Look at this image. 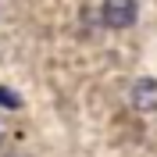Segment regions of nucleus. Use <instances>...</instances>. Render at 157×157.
I'll return each instance as SVG.
<instances>
[{"label": "nucleus", "mask_w": 157, "mask_h": 157, "mask_svg": "<svg viewBox=\"0 0 157 157\" xmlns=\"http://www.w3.org/2000/svg\"><path fill=\"white\" fill-rule=\"evenodd\" d=\"M100 18H104V25H111V29H128V25L136 21V0H104Z\"/></svg>", "instance_id": "1"}, {"label": "nucleus", "mask_w": 157, "mask_h": 157, "mask_svg": "<svg viewBox=\"0 0 157 157\" xmlns=\"http://www.w3.org/2000/svg\"><path fill=\"white\" fill-rule=\"evenodd\" d=\"M128 97L136 111H157V78H136Z\"/></svg>", "instance_id": "2"}, {"label": "nucleus", "mask_w": 157, "mask_h": 157, "mask_svg": "<svg viewBox=\"0 0 157 157\" xmlns=\"http://www.w3.org/2000/svg\"><path fill=\"white\" fill-rule=\"evenodd\" d=\"M0 104H4V107H7V111L21 107V104H18V97H14V93H7V89H0Z\"/></svg>", "instance_id": "3"}]
</instances>
